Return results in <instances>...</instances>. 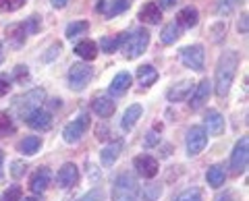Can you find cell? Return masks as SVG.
Here are the masks:
<instances>
[{"mask_svg": "<svg viewBox=\"0 0 249 201\" xmlns=\"http://www.w3.org/2000/svg\"><path fill=\"white\" fill-rule=\"evenodd\" d=\"M237 68H239V52L237 50L222 52L220 58H218L216 77H214V89H216L218 98L229 96L232 79H235V75H237Z\"/></svg>", "mask_w": 249, "mask_h": 201, "instance_id": "6da1fadb", "label": "cell"}, {"mask_svg": "<svg viewBox=\"0 0 249 201\" xmlns=\"http://www.w3.org/2000/svg\"><path fill=\"white\" fill-rule=\"evenodd\" d=\"M137 197V179L133 172H121L112 187V201H135Z\"/></svg>", "mask_w": 249, "mask_h": 201, "instance_id": "7a4b0ae2", "label": "cell"}, {"mask_svg": "<svg viewBox=\"0 0 249 201\" xmlns=\"http://www.w3.org/2000/svg\"><path fill=\"white\" fill-rule=\"evenodd\" d=\"M147 44H150V32L147 29H137L135 34L127 35V40L123 44V56L127 60H135L137 56H142L145 52Z\"/></svg>", "mask_w": 249, "mask_h": 201, "instance_id": "3957f363", "label": "cell"}, {"mask_svg": "<svg viewBox=\"0 0 249 201\" xmlns=\"http://www.w3.org/2000/svg\"><path fill=\"white\" fill-rule=\"evenodd\" d=\"M44 98H46V91H44V89H40V87H36V89L27 91L25 96L15 98L13 108H15V112H17L21 118H25L31 110H36V108H40V106H42Z\"/></svg>", "mask_w": 249, "mask_h": 201, "instance_id": "277c9868", "label": "cell"}, {"mask_svg": "<svg viewBox=\"0 0 249 201\" xmlns=\"http://www.w3.org/2000/svg\"><path fill=\"white\" fill-rule=\"evenodd\" d=\"M178 60L191 71L201 73L204 71V63H206V52L201 44H193V46H185L178 50Z\"/></svg>", "mask_w": 249, "mask_h": 201, "instance_id": "5b68a950", "label": "cell"}, {"mask_svg": "<svg viewBox=\"0 0 249 201\" xmlns=\"http://www.w3.org/2000/svg\"><path fill=\"white\" fill-rule=\"evenodd\" d=\"M185 145H187V156H189V158L199 156V153L206 150V145H208L206 129L204 127H191L189 131H187Z\"/></svg>", "mask_w": 249, "mask_h": 201, "instance_id": "8992f818", "label": "cell"}, {"mask_svg": "<svg viewBox=\"0 0 249 201\" xmlns=\"http://www.w3.org/2000/svg\"><path fill=\"white\" fill-rule=\"evenodd\" d=\"M69 87L75 91H83L88 87V83L91 81V67H88L85 63H75L69 68Z\"/></svg>", "mask_w": 249, "mask_h": 201, "instance_id": "52a82bcc", "label": "cell"}, {"mask_svg": "<svg viewBox=\"0 0 249 201\" xmlns=\"http://www.w3.org/2000/svg\"><path fill=\"white\" fill-rule=\"evenodd\" d=\"M247 160H249V139L241 137L235 143V150L231 153V170L232 174H241L247 168Z\"/></svg>", "mask_w": 249, "mask_h": 201, "instance_id": "ba28073f", "label": "cell"}, {"mask_svg": "<svg viewBox=\"0 0 249 201\" xmlns=\"http://www.w3.org/2000/svg\"><path fill=\"white\" fill-rule=\"evenodd\" d=\"M88 129H89V117L88 114H81L79 118L71 120L65 129H62V139H65L67 143H77L85 135Z\"/></svg>", "mask_w": 249, "mask_h": 201, "instance_id": "9c48e42d", "label": "cell"}, {"mask_svg": "<svg viewBox=\"0 0 249 201\" xmlns=\"http://www.w3.org/2000/svg\"><path fill=\"white\" fill-rule=\"evenodd\" d=\"M133 166H135L137 172L143 176V179H154V176L158 174V170H160L158 160H156L154 156H150V153H142V156H135V158H133Z\"/></svg>", "mask_w": 249, "mask_h": 201, "instance_id": "30bf717a", "label": "cell"}, {"mask_svg": "<svg viewBox=\"0 0 249 201\" xmlns=\"http://www.w3.org/2000/svg\"><path fill=\"white\" fill-rule=\"evenodd\" d=\"M23 120H25L27 125L31 129H36V131H48L52 127V114L42 106L36 108V110H31Z\"/></svg>", "mask_w": 249, "mask_h": 201, "instance_id": "8fae6325", "label": "cell"}, {"mask_svg": "<svg viewBox=\"0 0 249 201\" xmlns=\"http://www.w3.org/2000/svg\"><path fill=\"white\" fill-rule=\"evenodd\" d=\"M77 181H79V168H77L73 162H67V164H62L58 174H56V183L60 189H69L73 187V184H77Z\"/></svg>", "mask_w": 249, "mask_h": 201, "instance_id": "7c38bea8", "label": "cell"}, {"mask_svg": "<svg viewBox=\"0 0 249 201\" xmlns=\"http://www.w3.org/2000/svg\"><path fill=\"white\" fill-rule=\"evenodd\" d=\"M50 179H52L50 170L46 166H40L34 174H31V179H29V191L36 193V195H40V193H44L46 189H48Z\"/></svg>", "mask_w": 249, "mask_h": 201, "instance_id": "4fadbf2b", "label": "cell"}, {"mask_svg": "<svg viewBox=\"0 0 249 201\" xmlns=\"http://www.w3.org/2000/svg\"><path fill=\"white\" fill-rule=\"evenodd\" d=\"M129 6H131L129 0H100L96 9H98V13H104L106 19H112L116 15L124 13Z\"/></svg>", "mask_w": 249, "mask_h": 201, "instance_id": "5bb4252c", "label": "cell"}, {"mask_svg": "<svg viewBox=\"0 0 249 201\" xmlns=\"http://www.w3.org/2000/svg\"><path fill=\"white\" fill-rule=\"evenodd\" d=\"M25 37H27L25 23H13V25L6 27V40H9V44L15 46V48L25 44Z\"/></svg>", "mask_w": 249, "mask_h": 201, "instance_id": "9a60e30c", "label": "cell"}, {"mask_svg": "<svg viewBox=\"0 0 249 201\" xmlns=\"http://www.w3.org/2000/svg\"><path fill=\"white\" fill-rule=\"evenodd\" d=\"M210 91H212V83H210L208 79H204L201 81L197 87H196V94H193V98H191V102H189V106H191V110H199L201 106H204L206 102H208V98H210Z\"/></svg>", "mask_w": 249, "mask_h": 201, "instance_id": "2e32d148", "label": "cell"}, {"mask_svg": "<svg viewBox=\"0 0 249 201\" xmlns=\"http://www.w3.org/2000/svg\"><path fill=\"white\" fill-rule=\"evenodd\" d=\"M197 21H199V13L196 6H185V9L178 11L177 15V25L178 27H187V29H191V27H196L197 25Z\"/></svg>", "mask_w": 249, "mask_h": 201, "instance_id": "e0dca14e", "label": "cell"}, {"mask_svg": "<svg viewBox=\"0 0 249 201\" xmlns=\"http://www.w3.org/2000/svg\"><path fill=\"white\" fill-rule=\"evenodd\" d=\"M191 89H193L191 81H181L166 91V98H168V102H185L187 96L191 94Z\"/></svg>", "mask_w": 249, "mask_h": 201, "instance_id": "ac0fdd59", "label": "cell"}, {"mask_svg": "<svg viewBox=\"0 0 249 201\" xmlns=\"http://www.w3.org/2000/svg\"><path fill=\"white\" fill-rule=\"evenodd\" d=\"M139 19H142L143 23H150V25H158V23L162 21L160 6L156 2H145L142 6V11H139Z\"/></svg>", "mask_w": 249, "mask_h": 201, "instance_id": "d6986e66", "label": "cell"}, {"mask_svg": "<svg viewBox=\"0 0 249 201\" xmlns=\"http://www.w3.org/2000/svg\"><path fill=\"white\" fill-rule=\"evenodd\" d=\"M121 150H123V141H114V143H108L106 148L100 151V160H102V164L106 168H110L114 166V162L119 160L121 156Z\"/></svg>", "mask_w": 249, "mask_h": 201, "instance_id": "ffe728a7", "label": "cell"}, {"mask_svg": "<svg viewBox=\"0 0 249 201\" xmlns=\"http://www.w3.org/2000/svg\"><path fill=\"white\" fill-rule=\"evenodd\" d=\"M91 110L96 112L100 118H108V117H112V112H114V102L108 96H100L91 102Z\"/></svg>", "mask_w": 249, "mask_h": 201, "instance_id": "44dd1931", "label": "cell"}, {"mask_svg": "<svg viewBox=\"0 0 249 201\" xmlns=\"http://www.w3.org/2000/svg\"><path fill=\"white\" fill-rule=\"evenodd\" d=\"M206 127L208 131L212 135H220L222 131H224V118H222V114L216 110V108H210V110L206 112Z\"/></svg>", "mask_w": 249, "mask_h": 201, "instance_id": "7402d4cb", "label": "cell"}, {"mask_svg": "<svg viewBox=\"0 0 249 201\" xmlns=\"http://www.w3.org/2000/svg\"><path fill=\"white\" fill-rule=\"evenodd\" d=\"M131 83H133V77H131V73L121 71V73L112 79V83H110V94H112V96H123L124 91L131 87Z\"/></svg>", "mask_w": 249, "mask_h": 201, "instance_id": "603a6c76", "label": "cell"}, {"mask_svg": "<svg viewBox=\"0 0 249 201\" xmlns=\"http://www.w3.org/2000/svg\"><path fill=\"white\" fill-rule=\"evenodd\" d=\"M142 114H143V108L139 106V104H133V106H129L127 110H124L123 114V120H121V127L124 131H131L135 125H137V120L142 118Z\"/></svg>", "mask_w": 249, "mask_h": 201, "instance_id": "cb8c5ba5", "label": "cell"}, {"mask_svg": "<svg viewBox=\"0 0 249 201\" xmlns=\"http://www.w3.org/2000/svg\"><path fill=\"white\" fill-rule=\"evenodd\" d=\"M75 54L83 60H93L98 56V46L91 40H81V42L75 44Z\"/></svg>", "mask_w": 249, "mask_h": 201, "instance_id": "d4e9b609", "label": "cell"}, {"mask_svg": "<svg viewBox=\"0 0 249 201\" xmlns=\"http://www.w3.org/2000/svg\"><path fill=\"white\" fill-rule=\"evenodd\" d=\"M206 179H208V184L212 189H218V187H222L224 181H227V172H224V168L220 164H214V166H210L208 168V174H206Z\"/></svg>", "mask_w": 249, "mask_h": 201, "instance_id": "484cf974", "label": "cell"}, {"mask_svg": "<svg viewBox=\"0 0 249 201\" xmlns=\"http://www.w3.org/2000/svg\"><path fill=\"white\" fill-rule=\"evenodd\" d=\"M137 79L143 87H152V85L158 81V71L152 65H142L137 68Z\"/></svg>", "mask_w": 249, "mask_h": 201, "instance_id": "4316f807", "label": "cell"}, {"mask_svg": "<svg viewBox=\"0 0 249 201\" xmlns=\"http://www.w3.org/2000/svg\"><path fill=\"white\" fill-rule=\"evenodd\" d=\"M127 35L129 34H119V35H114V37H102L100 40V46H102V50L106 52V54H112V52H116V50H121L123 48V44H124V40H127Z\"/></svg>", "mask_w": 249, "mask_h": 201, "instance_id": "83f0119b", "label": "cell"}, {"mask_svg": "<svg viewBox=\"0 0 249 201\" xmlns=\"http://www.w3.org/2000/svg\"><path fill=\"white\" fill-rule=\"evenodd\" d=\"M40 148H42V139L37 135H29L19 143V151L25 153V156H34V153L40 151Z\"/></svg>", "mask_w": 249, "mask_h": 201, "instance_id": "f1b7e54d", "label": "cell"}, {"mask_svg": "<svg viewBox=\"0 0 249 201\" xmlns=\"http://www.w3.org/2000/svg\"><path fill=\"white\" fill-rule=\"evenodd\" d=\"M178 37H181V27H178L177 23H168V25L162 27V34H160L162 44L170 46V44H175Z\"/></svg>", "mask_w": 249, "mask_h": 201, "instance_id": "f546056e", "label": "cell"}, {"mask_svg": "<svg viewBox=\"0 0 249 201\" xmlns=\"http://www.w3.org/2000/svg\"><path fill=\"white\" fill-rule=\"evenodd\" d=\"M88 29H89L88 21H73V23H69V25H67L65 37H67V40H73V37H77V35H83Z\"/></svg>", "mask_w": 249, "mask_h": 201, "instance_id": "4dcf8cb0", "label": "cell"}, {"mask_svg": "<svg viewBox=\"0 0 249 201\" xmlns=\"http://www.w3.org/2000/svg\"><path fill=\"white\" fill-rule=\"evenodd\" d=\"M162 184H158V183H147L145 187L142 189V197H143V201H158L160 199V195H162Z\"/></svg>", "mask_w": 249, "mask_h": 201, "instance_id": "1f68e13d", "label": "cell"}, {"mask_svg": "<svg viewBox=\"0 0 249 201\" xmlns=\"http://www.w3.org/2000/svg\"><path fill=\"white\" fill-rule=\"evenodd\" d=\"M15 131H17V127H15L11 114L9 112H0V139L13 135Z\"/></svg>", "mask_w": 249, "mask_h": 201, "instance_id": "d6a6232c", "label": "cell"}, {"mask_svg": "<svg viewBox=\"0 0 249 201\" xmlns=\"http://www.w3.org/2000/svg\"><path fill=\"white\" fill-rule=\"evenodd\" d=\"M177 201H204V195H201V191L197 187H191V189H185L177 197Z\"/></svg>", "mask_w": 249, "mask_h": 201, "instance_id": "836d02e7", "label": "cell"}, {"mask_svg": "<svg viewBox=\"0 0 249 201\" xmlns=\"http://www.w3.org/2000/svg\"><path fill=\"white\" fill-rule=\"evenodd\" d=\"M25 2L27 0H0V13H15Z\"/></svg>", "mask_w": 249, "mask_h": 201, "instance_id": "e575fe53", "label": "cell"}, {"mask_svg": "<svg viewBox=\"0 0 249 201\" xmlns=\"http://www.w3.org/2000/svg\"><path fill=\"white\" fill-rule=\"evenodd\" d=\"M21 195H23V189L19 187V184H13V187H9L2 193L0 201H21Z\"/></svg>", "mask_w": 249, "mask_h": 201, "instance_id": "d590c367", "label": "cell"}, {"mask_svg": "<svg viewBox=\"0 0 249 201\" xmlns=\"http://www.w3.org/2000/svg\"><path fill=\"white\" fill-rule=\"evenodd\" d=\"M11 91V77L0 73V98H4Z\"/></svg>", "mask_w": 249, "mask_h": 201, "instance_id": "8d00e7d4", "label": "cell"}, {"mask_svg": "<svg viewBox=\"0 0 249 201\" xmlns=\"http://www.w3.org/2000/svg\"><path fill=\"white\" fill-rule=\"evenodd\" d=\"M15 79H17L19 83H25V81L29 79V71H27V67H23V65L15 67Z\"/></svg>", "mask_w": 249, "mask_h": 201, "instance_id": "74e56055", "label": "cell"}, {"mask_svg": "<svg viewBox=\"0 0 249 201\" xmlns=\"http://www.w3.org/2000/svg\"><path fill=\"white\" fill-rule=\"evenodd\" d=\"M11 166H13V170H11V174L15 176V179H19V176H23V174H25V168H27V166H25V164H23V162H21V160H15V162H13V164H11Z\"/></svg>", "mask_w": 249, "mask_h": 201, "instance_id": "f35d334b", "label": "cell"}, {"mask_svg": "<svg viewBox=\"0 0 249 201\" xmlns=\"http://www.w3.org/2000/svg\"><path fill=\"white\" fill-rule=\"evenodd\" d=\"M79 201H102V191H100V189H93L91 193H88V195H83Z\"/></svg>", "mask_w": 249, "mask_h": 201, "instance_id": "ab89813d", "label": "cell"}, {"mask_svg": "<svg viewBox=\"0 0 249 201\" xmlns=\"http://www.w3.org/2000/svg\"><path fill=\"white\" fill-rule=\"evenodd\" d=\"M158 141H160V139H158V135H156V133H147V137H145V145H147V148H152V145H156Z\"/></svg>", "mask_w": 249, "mask_h": 201, "instance_id": "60d3db41", "label": "cell"}, {"mask_svg": "<svg viewBox=\"0 0 249 201\" xmlns=\"http://www.w3.org/2000/svg\"><path fill=\"white\" fill-rule=\"evenodd\" d=\"M220 2H222V4L218 6V13H220V15H222V13H229V11H231V0H220Z\"/></svg>", "mask_w": 249, "mask_h": 201, "instance_id": "b9f144b4", "label": "cell"}, {"mask_svg": "<svg viewBox=\"0 0 249 201\" xmlns=\"http://www.w3.org/2000/svg\"><path fill=\"white\" fill-rule=\"evenodd\" d=\"M69 0H50V4L54 6V9H65Z\"/></svg>", "mask_w": 249, "mask_h": 201, "instance_id": "7bdbcfd3", "label": "cell"}, {"mask_svg": "<svg viewBox=\"0 0 249 201\" xmlns=\"http://www.w3.org/2000/svg\"><path fill=\"white\" fill-rule=\"evenodd\" d=\"M239 32L247 34V15H243V17H241V21H239Z\"/></svg>", "mask_w": 249, "mask_h": 201, "instance_id": "ee69618b", "label": "cell"}, {"mask_svg": "<svg viewBox=\"0 0 249 201\" xmlns=\"http://www.w3.org/2000/svg\"><path fill=\"white\" fill-rule=\"evenodd\" d=\"M4 151H2V148H0V179H2L4 176Z\"/></svg>", "mask_w": 249, "mask_h": 201, "instance_id": "f6af8a7d", "label": "cell"}, {"mask_svg": "<svg viewBox=\"0 0 249 201\" xmlns=\"http://www.w3.org/2000/svg\"><path fill=\"white\" fill-rule=\"evenodd\" d=\"M175 2H177V0H160V4L164 6V9H168V6H173Z\"/></svg>", "mask_w": 249, "mask_h": 201, "instance_id": "bcb514c9", "label": "cell"}, {"mask_svg": "<svg viewBox=\"0 0 249 201\" xmlns=\"http://www.w3.org/2000/svg\"><path fill=\"white\" fill-rule=\"evenodd\" d=\"M4 60V52H2V44H0V63Z\"/></svg>", "mask_w": 249, "mask_h": 201, "instance_id": "7dc6e473", "label": "cell"}, {"mask_svg": "<svg viewBox=\"0 0 249 201\" xmlns=\"http://www.w3.org/2000/svg\"><path fill=\"white\" fill-rule=\"evenodd\" d=\"M21 201H37V199H34V197H25V199H21Z\"/></svg>", "mask_w": 249, "mask_h": 201, "instance_id": "c3c4849f", "label": "cell"}]
</instances>
